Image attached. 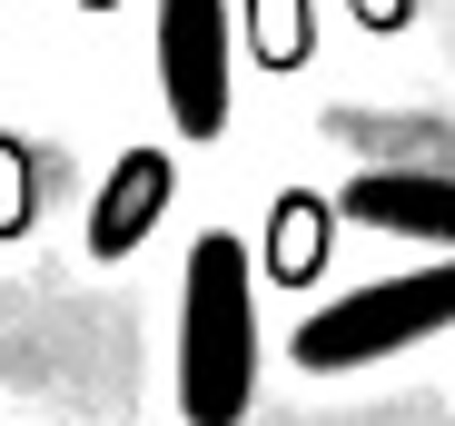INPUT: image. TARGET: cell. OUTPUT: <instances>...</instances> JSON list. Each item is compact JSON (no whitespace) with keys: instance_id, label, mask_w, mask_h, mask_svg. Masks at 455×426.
Instances as JSON below:
<instances>
[{"instance_id":"cell-1","label":"cell","mask_w":455,"mask_h":426,"mask_svg":"<svg viewBox=\"0 0 455 426\" xmlns=\"http://www.w3.org/2000/svg\"><path fill=\"white\" fill-rule=\"evenodd\" d=\"M248 406H258V258L228 229H198L179 288V416L248 426Z\"/></svg>"},{"instance_id":"cell-2","label":"cell","mask_w":455,"mask_h":426,"mask_svg":"<svg viewBox=\"0 0 455 426\" xmlns=\"http://www.w3.org/2000/svg\"><path fill=\"white\" fill-rule=\"evenodd\" d=\"M455 327V268H416V277H376V288L317 308L297 327V367L307 377H347V367H376L396 347H426Z\"/></svg>"},{"instance_id":"cell-3","label":"cell","mask_w":455,"mask_h":426,"mask_svg":"<svg viewBox=\"0 0 455 426\" xmlns=\"http://www.w3.org/2000/svg\"><path fill=\"white\" fill-rule=\"evenodd\" d=\"M159 90L179 139H228V0H159Z\"/></svg>"},{"instance_id":"cell-4","label":"cell","mask_w":455,"mask_h":426,"mask_svg":"<svg viewBox=\"0 0 455 426\" xmlns=\"http://www.w3.org/2000/svg\"><path fill=\"white\" fill-rule=\"evenodd\" d=\"M337 208H347L356 229L455 248V179H445V169H366V179H347V198H337Z\"/></svg>"},{"instance_id":"cell-5","label":"cell","mask_w":455,"mask_h":426,"mask_svg":"<svg viewBox=\"0 0 455 426\" xmlns=\"http://www.w3.org/2000/svg\"><path fill=\"white\" fill-rule=\"evenodd\" d=\"M169 198H179L169 149H119L109 179H100V198H90V258H129V248H148V229L169 219Z\"/></svg>"},{"instance_id":"cell-6","label":"cell","mask_w":455,"mask_h":426,"mask_svg":"<svg viewBox=\"0 0 455 426\" xmlns=\"http://www.w3.org/2000/svg\"><path fill=\"white\" fill-rule=\"evenodd\" d=\"M327 238H337V208H327L317 189H287L277 219H267V258H258V277H277V288L307 298L317 277H327Z\"/></svg>"},{"instance_id":"cell-7","label":"cell","mask_w":455,"mask_h":426,"mask_svg":"<svg viewBox=\"0 0 455 426\" xmlns=\"http://www.w3.org/2000/svg\"><path fill=\"white\" fill-rule=\"evenodd\" d=\"M248 60L258 69H307L317 60V11L307 0H248Z\"/></svg>"},{"instance_id":"cell-8","label":"cell","mask_w":455,"mask_h":426,"mask_svg":"<svg viewBox=\"0 0 455 426\" xmlns=\"http://www.w3.org/2000/svg\"><path fill=\"white\" fill-rule=\"evenodd\" d=\"M30 219H40V149L20 129H0V248L30 238Z\"/></svg>"},{"instance_id":"cell-9","label":"cell","mask_w":455,"mask_h":426,"mask_svg":"<svg viewBox=\"0 0 455 426\" xmlns=\"http://www.w3.org/2000/svg\"><path fill=\"white\" fill-rule=\"evenodd\" d=\"M356 20L387 40V30H406V20H416V0H356Z\"/></svg>"},{"instance_id":"cell-10","label":"cell","mask_w":455,"mask_h":426,"mask_svg":"<svg viewBox=\"0 0 455 426\" xmlns=\"http://www.w3.org/2000/svg\"><path fill=\"white\" fill-rule=\"evenodd\" d=\"M80 11H119V0H80Z\"/></svg>"}]
</instances>
